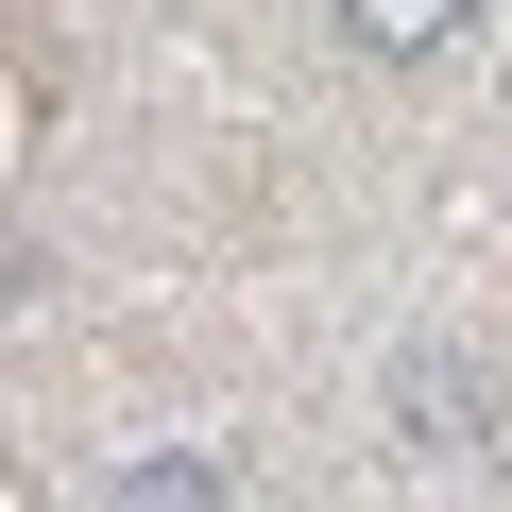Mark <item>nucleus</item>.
<instances>
[{"instance_id": "nucleus-1", "label": "nucleus", "mask_w": 512, "mask_h": 512, "mask_svg": "<svg viewBox=\"0 0 512 512\" xmlns=\"http://www.w3.org/2000/svg\"><path fill=\"white\" fill-rule=\"evenodd\" d=\"M325 35H342L359 69H444V52L478 35V0H325Z\"/></svg>"}, {"instance_id": "nucleus-2", "label": "nucleus", "mask_w": 512, "mask_h": 512, "mask_svg": "<svg viewBox=\"0 0 512 512\" xmlns=\"http://www.w3.org/2000/svg\"><path fill=\"white\" fill-rule=\"evenodd\" d=\"M103 512H239V461H222V444H137V461L103 478Z\"/></svg>"}, {"instance_id": "nucleus-3", "label": "nucleus", "mask_w": 512, "mask_h": 512, "mask_svg": "<svg viewBox=\"0 0 512 512\" xmlns=\"http://www.w3.org/2000/svg\"><path fill=\"white\" fill-rule=\"evenodd\" d=\"M393 427H410V444H478V376H461V342H410V359H393Z\"/></svg>"}]
</instances>
